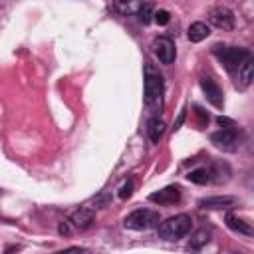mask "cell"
<instances>
[{
  "label": "cell",
  "mask_w": 254,
  "mask_h": 254,
  "mask_svg": "<svg viewBox=\"0 0 254 254\" xmlns=\"http://www.w3.org/2000/svg\"><path fill=\"white\" fill-rule=\"evenodd\" d=\"M214 56L224 64L226 69H236L248 56L250 52L246 48H236V46H222V44H216L214 46Z\"/></svg>",
  "instance_id": "4"
},
{
  "label": "cell",
  "mask_w": 254,
  "mask_h": 254,
  "mask_svg": "<svg viewBox=\"0 0 254 254\" xmlns=\"http://www.w3.org/2000/svg\"><path fill=\"white\" fill-rule=\"evenodd\" d=\"M208 22L212 24V26H216V28H220V30H226V32H230V30H234V14H232V10H228L226 6H214L210 12H208Z\"/></svg>",
  "instance_id": "8"
},
{
  "label": "cell",
  "mask_w": 254,
  "mask_h": 254,
  "mask_svg": "<svg viewBox=\"0 0 254 254\" xmlns=\"http://www.w3.org/2000/svg\"><path fill=\"white\" fill-rule=\"evenodd\" d=\"M198 83H200V89H202V93L206 95L208 103H210L212 107H216V109H222V105H224V97H222V89H220V85H218L210 75H200Z\"/></svg>",
  "instance_id": "6"
},
{
  "label": "cell",
  "mask_w": 254,
  "mask_h": 254,
  "mask_svg": "<svg viewBox=\"0 0 254 254\" xmlns=\"http://www.w3.org/2000/svg\"><path fill=\"white\" fill-rule=\"evenodd\" d=\"M252 64H254V58H252V54L236 67V85L240 87V89H246L248 85H250V81H252Z\"/></svg>",
  "instance_id": "12"
},
{
  "label": "cell",
  "mask_w": 254,
  "mask_h": 254,
  "mask_svg": "<svg viewBox=\"0 0 254 254\" xmlns=\"http://www.w3.org/2000/svg\"><path fill=\"white\" fill-rule=\"evenodd\" d=\"M151 18H153V6H151L149 2H143L141 10H139V20H141L143 24H149Z\"/></svg>",
  "instance_id": "19"
},
{
  "label": "cell",
  "mask_w": 254,
  "mask_h": 254,
  "mask_svg": "<svg viewBox=\"0 0 254 254\" xmlns=\"http://www.w3.org/2000/svg\"><path fill=\"white\" fill-rule=\"evenodd\" d=\"M187 179L190 181V183H194V185H206V183H210V171L208 169H194V171H190L189 175H187Z\"/></svg>",
  "instance_id": "18"
},
{
  "label": "cell",
  "mask_w": 254,
  "mask_h": 254,
  "mask_svg": "<svg viewBox=\"0 0 254 254\" xmlns=\"http://www.w3.org/2000/svg\"><path fill=\"white\" fill-rule=\"evenodd\" d=\"M157 224H159V212L149 208H137L131 214H127L123 220V226L129 230H149Z\"/></svg>",
  "instance_id": "3"
},
{
  "label": "cell",
  "mask_w": 254,
  "mask_h": 254,
  "mask_svg": "<svg viewBox=\"0 0 254 254\" xmlns=\"http://www.w3.org/2000/svg\"><path fill=\"white\" fill-rule=\"evenodd\" d=\"M192 220L189 214H175L159 224V238L163 240H179L189 234Z\"/></svg>",
  "instance_id": "2"
},
{
  "label": "cell",
  "mask_w": 254,
  "mask_h": 254,
  "mask_svg": "<svg viewBox=\"0 0 254 254\" xmlns=\"http://www.w3.org/2000/svg\"><path fill=\"white\" fill-rule=\"evenodd\" d=\"M236 202H238L236 196L222 194V196H206V198H200L198 200V206L200 208H208V210H222V208H232Z\"/></svg>",
  "instance_id": "10"
},
{
  "label": "cell",
  "mask_w": 254,
  "mask_h": 254,
  "mask_svg": "<svg viewBox=\"0 0 254 254\" xmlns=\"http://www.w3.org/2000/svg\"><path fill=\"white\" fill-rule=\"evenodd\" d=\"M208 240H210V232H208L206 228H200V230H196V232L190 236L189 248H192V250H198V248H202V246H204Z\"/></svg>",
  "instance_id": "17"
},
{
  "label": "cell",
  "mask_w": 254,
  "mask_h": 254,
  "mask_svg": "<svg viewBox=\"0 0 254 254\" xmlns=\"http://www.w3.org/2000/svg\"><path fill=\"white\" fill-rule=\"evenodd\" d=\"M149 200L151 202H157L161 206H171V204H177L181 200V189L177 185H171V187H165L157 192H151L149 194Z\"/></svg>",
  "instance_id": "9"
},
{
  "label": "cell",
  "mask_w": 254,
  "mask_h": 254,
  "mask_svg": "<svg viewBox=\"0 0 254 254\" xmlns=\"http://www.w3.org/2000/svg\"><path fill=\"white\" fill-rule=\"evenodd\" d=\"M143 0H113V10L119 16H135L139 14Z\"/></svg>",
  "instance_id": "14"
},
{
  "label": "cell",
  "mask_w": 254,
  "mask_h": 254,
  "mask_svg": "<svg viewBox=\"0 0 254 254\" xmlns=\"http://www.w3.org/2000/svg\"><path fill=\"white\" fill-rule=\"evenodd\" d=\"M165 121L163 119H159V117H151L149 119V127H147V135H149V139H151V143H159L161 141V137L165 135Z\"/></svg>",
  "instance_id": "15"
},
{
  "label": "cell",
  "mask_w": 254,
  "mask_h": 254,
  "mask_svg": "<svg viewBox=\"0 0 254 254\" xmlns=\"http://www.w3.org/2000/svg\"><path fill=\"white\" fill-rule=\"evenodd\" d=\"M183 119H185V109H183V111H181V113H179V119H177V121H175V127H173V129H175V131H177V129H179V127H181V123H183Z\"/></svg>",
  "instance_id": "24"
},
{
  "label": "cell",
  "mask_w": 254,
  "mask_h": 254,
  "mask_svg": "<svg viewBox=\"0 0 254 254\" xmlns=\"http://www.w3.org/2000/svg\"><path fill=\"white\" fill-rule=\"evenodd\" d=\"M153 48V54L159 58L161 64H173L175 62V56H177V50H175V44L171 38H165V36H159L153 40L151 44Z\"/></svg>",
  "instance_id": "7"
},
{
  "label": "cell",
  "mask_w": 254,
  "mask_h": 254,
  "mask_svg": "<svg viewBox=\"0 0 254 254\" xmlns=\"http://www.w3.org/2000/svg\"><path fill=\"white\" fill-rule=\"evenodd\" d=\"M143 95H145V105L151 111L161 109L163 105V75L153 64H145L143 69Z\"/></svg>",
  "instance_id": "1"
},
{
  "label": "cell",
  "mask_w": 254,
  "mask_h": 254,
  "mask_svg": "<svg viewBox=\"0 0 254 254\" xmlns=\"http://www.w3.org/2000/svg\"><path fill=\"white\" fill-rule=\"evenodd\" d=\"M208 36H210V28H208L204 22H194V24H190V28H189V40H190V42L198 44V42L206 40Z\"/></svg>",
  "instance_id": "16"
},
{
  "label": "cell",
  "mask_w": 254,
  "mask_h": 254,
  "mask_svg": "<svg viewBox=\"0 0 254 254\" xmlns=\"http://www.w3.org/2000/svg\"><path fill=\"white\" fill-rule=\"evenodd\" d=\"M93 220H95V212H93V208H89V206H79V208L73 210L71 216H69V222H71L75 228H79V230H87V228L93 224Z\"/></svg>",
  "instance_id": "11"
},
{
  "label": "cell",
  "mask_w": 254,
  "mask_h": 254,
  "mask_svg": "<svg viewBox=\"0 0 254 254\" xmlns=\"http://www.w3.org/2000/svg\"><path fill=\"white\" fill-rule=\"evenodd\" d=\"M153 18H155V22H157L159 26H165V24H169L171 14H169L167 10H157V12H153Z\"/></svg>",
  "instance_id": "20"
},
{
  "label": "cell",
  "mask_w": 254,
  "mask_h": 254,
  "mask_svg": "<svg viewBox=\"0 0 254 254\" xmlns=\"http://www.w3.org/2000/svg\"><path fill=\"white\" fill-rule=\"evenodd\" d=\"M216 123H218V125H222V127H234V121H232V119H228V117H218V119H216Z\"/></svg>",
  "instance_id": "23"
},
{
  "label": "cell",
  "mask_w": 254,
  "mask_h": 254,
  "mask_svg": "<svg viewBox=\"0 0 254 254\" xmlns=\"http://www.w3.org/2000/svg\"><path fill=\"white\" fill-rule=\"evenodd\" d=\"M133 192V179H127L119 189V198H129Z\"/></svg>",
  "instance_id": "21"
},
{
  "label": "cell",
  "mask_w": 254,
  "mask_h": 254,
  "mask_svg": "<svg viewBox=\"0 0 254 254\" xmlns=\"http://www.w3.org/2000/svg\"><path fill=\"white\" fill-rule=\"evenodd\" d=\"M224 220H226V226H228L230 230L238 232V234H244V236H252V234H254V230H252L250 222H248V220H244V218H240V216H238V214H234V212H228Z\"/></svg>",
  "instance_id": "13"
},
{
  "label": "cell",
  "mask_w": 254,
  "mask_h": 254,
  "mask_svg": "<svg viewBox=\"0 0 254 254\" xmlns=\"http://www.w3.org/2000/svg\"><path fill=\"white\" fill-rule=\"evenodd\" d=\"M210 143L220 151L232 153L240 147V133L236 131V125L234 127H222L220 131L210 135Z\"/></svg>",
  "instance_id": "5"
},
{
  "label": "cell",
  "mask_w": 254,
  "mask_h": 254,
  "mask_svg": "<svg viewBox=\"0 0 254 254\" xmlns=\"http://www.w3.org/2000/svg\"><path fill=\"white\" fill-rule=\"evenodd\" d=\"M58 232H60L62 236H69V222H67V220H62L60 226H58Z\"/></svg>",
  "instance_id": "22"
}]
</instances>
